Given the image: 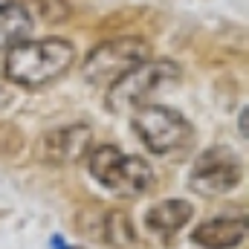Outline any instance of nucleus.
<instances>
[{
	"label": "nucleus",
	"instance_id": "13",
	"mask_svg": "<svg viewBox=\"0 0 249 249\" xmlns=\"http://www.w3.org/2000/svg\"><path fill=\"white\" fill-rule=\"evenodd\" d=\"M241 133H244V136H247V107H244V110H241Z\"/></svg>",
	"mask_w": 249,
	"mask_h": 249
},
{
	"label": "nucleus",
	"instance_id": "2",
	"mask_svg": "<svg viewBox=\"0 0 249 249\" xmlns=\"http://www.w3.org/2000/svg\"><path fill=\"white\" fill-rule=\"evenodd\" d=\"M87 171L99 186H105L119 197L148 194L157 183L154 168L142 157L127 154L116 145H96L87 154Z\"/></svg>",
	"mask_w": 249,
	"mask_h": 249
},
{
	"label": "nucleus",
	"instance_id": "15",
	"mask_svg": "<svg viewBox=\"0 0 249 249\" xmlns=\"http://www.w3.org/2000/svg\"><path fill=\"white\" fill-rule=\"evenodd\" d=\"M0 3H6V0H0Z\"/></svg>",
	"mask_w": 249,
	"mask_h": 249
},
{
	"label": "nucleus",
	"instance_id": "7",
	"mask_svg": "<svg viewBox=\"0 0 249 249\" xmlns=\"http://www.w3.org/2000/svg\"><path fill=\"white\" fill-rule=\"evenodd\" d=\"M90 151H93V130L84 122L53 127L38 139V160L47 165H72L84 160Z\"/></svg>",
	"mask_w": 249,
	"mask_h": 249
},
{
	"label": "nucleus",
	"instance_id": "12",
	"mask_svg": "<svg viewBox=\"0 0 249 249\" xmlns=\"http://www.w3.org/2000/svg\"><path fill=\"white\" fill-rule=\"evenodd\" d=\"M12 105V90H6L3 84H0V110H6Z\"/></svg>",
	"mask_w": 249,
	"mask_h": 249
},
{
	"label": "nucleus",
	"instance_id": "9",
	"mask_svg": "<svg viewBox=\"0 0 249 249\" xmlns=\"http://www.w3.org/2000/svg\"><path fill=\"white\" fill-rule=\"evenodd\" d=\"M32 26H35V18H32L29 6H23L18 0L0 3V53H9L12 47L29 41Z\"/></svg>",
	"mask_w": 249,
	"mask_h": 249
},
{
	"label": "nucleus",
	"instance_id": "6",
	"mask_svg": "<svg viewBox=\"0 0 249 249\" xmlns=\"http://www.w3.org/2000/svg\"><path fill=\"white\" fill-rule=\"evenodd\" d=\"M244 180V160L226 148V145H214V148H206L194 165H191V174H188V186L191 191L203 194V197H220V194H229L241 186Z\"/></svg>",
	"mask_w": 249,
	"mask_h": 249
},
{
	"label": "nucleus",
	"instance_id": "11",
	"mask_svg": "<svg viewBox=\"0 0 249 249\" xmlns=\"http://www.w3.org/2000/svg\"><path fill=\"white\" fill-rule=\"evenodd\" d=\"M99 232L110 244H133L136 241V235L130 229V220H127V214H122V212H105L102 214V223H99Z\"/></svg>",
	"mask_w": 249,
	"mask_h": 249
},
{
	"label": "nucleus",
	"instance_id": "8",
	"mask_svg": "<svg viewBox=\"0 0 249 249\" xmlns=\"http://www.w3.org/2000/svg\"><path fill=\"white\" fill-rule=\"evenodd\" d=\"M247 241V217H209L194 226L191 244L200 249H238Z\"/></svg>",
	"mask_w": 249,
	"mask_h": 249
},
{
	"label": "nucleus",
	"instance_id": "4",
	"mask_svg": "<svg viewBox=\"0 0 249 249\" xmlns=\"http://www.w3.org/2000/svg\"><path fill=\"white\" fill-rule=\"evenodd\" d=\"M151 58V44L136 35H122L96 44L81 64V75L93 87H110L122 75H127L133 67L145 64Z\"/></svg>",
	"mask_w": 249,
	"mask_h": 249
},
{
	"label": "nucleus",
	"instance_id": "14",
	"mask_svg": "<svg viewBox=\"0 0 249 249\" xmlns=\"http://www.w3.org/2000/svg\"><path fill=\"white\" fill-rule=\"evenodd\" d=\"M53 247H55V249H70V247H64L61 238H53Z\"/></svg>",
	"mask_w": 249,
	"mask_h": 249
},
{
	"label": "nucleus",
	"instance_id": "10",
	"mask_svg": "<svg viewBox=\"0 0 249 249\" xmlns=\"http://www.w3.org/2000/svg\"><path fill=\"white\" fill-rule=\"evenodd\" d=\"M194 206L188 200H162L145 212V229L154 235H174L191 220Z\"/></svg>",
	"mask_w": 249,
	"mask_h": 249
},
{
	"label": "nucleus",
	"instance_id": "5",
	"mask_svg": "<svg viewBox=\"0 0 249 249\" xmlns=\"http://www.w3.org/2000/svg\"><path fill=\"white\" fill-rule=\"evenodd\" d=\"M133 133L151 154H171L186 148L194 136L188 119L168 105H145L133 110Z\"/></svg>",
	"mask_w": 249,
	"mask_h": 249
},
{
	"label": "nucleus",
	"instance_id": "3",
	"mask_svg": "<svg viewBox=\"0 0 249 249\" xmlns=\"http://www.w3.org/2000/svg\"><path fill=\"white\" fill-rule=\"evenodd\" d=\"M180 64L168 58H148L145 64L133 67L127 75H122L116 84L107 87V110L122 116L133 113L145 105H154L151 99L180 81Z\"/></svg>",
	"mask_w": 249,
	"mask_h": 249
},
{
	"label": "nucleus",
	"instance_id": "1",
	"mask_svg": "<svg viewBox=\"0 0 249 249\" xmlns=\"http://www.w3.org/2000/svg\"><path fill=\"white\" fill-rule=\"evenodd\" d=\"M75 64V47L64 38H38V41H23L6 53L3 72L9 81L38 90Z\"/></svg>",
	"mask_w": 249,
	"mask_h": 249
}]
</instances>
